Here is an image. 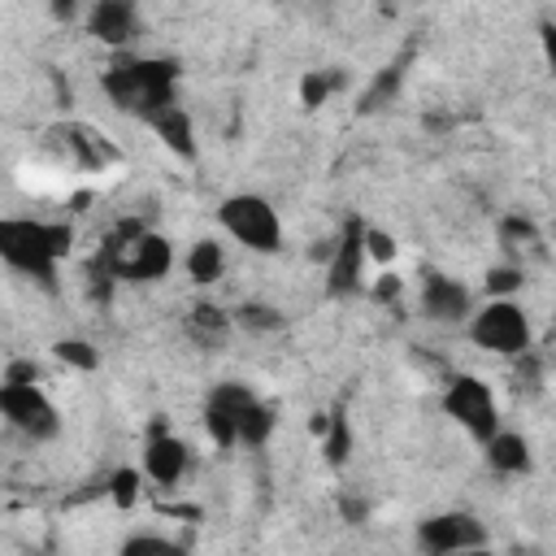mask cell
<instances>
[{
    "mask_svg": "<svg viewBox=\"0 0 556 556\" xmlns=\"http://www.w3.org/2000/svg\"><path fill=\"white\" fill-rule=\"evenodd\" d=\"M174 87H178V61L169 56H117L104 74H100V91L104 100L139 122H152L156 113L174 109Z\"/></svg>",
    "mask_w": 556,
    "mask_h": 556,
    "instance_id": "6da1fadb",
    "label": "cell"
},
{
    "mask_svg": "<svg viewBox=\"0 0 556 556\" xmlns=\"http://www.w3.org/2000/svg\"><path fill=\"white\" fill-rule=\"evenodd\" d=\"M74 248L70 222H43V217H4L0 222V256L9 269L35 278L43 291H56L61 261Z\"/></svg>",
    "mask_w": 556,
    "mask_h": 556,
    "instance_id": "7a4b0ae2",
    "label": "cell"
},
{
    "mask_svg": "<svg viewBox=\"0 0 556 556\" xmlns=\"http://www.w3.org/2000/svg\"><path fill=\"white\" fill-rule=\"evenodd\" d=\"M217 222H222V230H226L235 243H243L248 252L269 256V252L282 248V217H278V208H274L265 195H256V191H235V195H226V200L217 204Z\"/></svg>",
    "mask_w": 556,
    "mask_h": 556,
    "instance_id": "3957f363",
    "label": "cell"
},
{
    "mask_svg": "<svg viewBox=\"0 0 556 556\" xmlns=\"http://www.w3.org/2000/svg\"><path fill=\"white\" fill-rule=\"evenodd\" d=\"M469 339H473V348L495 352V356H530L534 326L517 300H486L469 317Z\"/></svg>",
    "mask_w": 556,
    "mask_h": 556,
    "instance_id": "277c9868",
    "label": "cell"
},
{
    "mask_svg": "<svg viewBox=\"0 0 556 556\" xmlns=\"http://www.w3.org/2000/svg\"><path fill=\"white\" fill-rule=\"evenodd\" d=\"M0 413L30 443H48V439L61 434V413H56V404L48 400V391L39 382L4 378V387H0Z\"/></svg>",
    "mask_w": 556,
    "mask_h": 556,
    "instance_id": "5b68a950",
    "label": "cell"
},
{
    "mask_svg": "<svg viewBox=\"0 0 556 556\" xmlns=\"http://www.w3.org/2000/svg\"><path fill=\"white\" fill-rule=\"evenodd\" d=\"M443 413L478 443H486L500 430V408H495V391L473 378V374H452L443 387Z\"/></svg>",
    "mask_w": 556,
    "mask_h": 556,
    "instance_id": "8992f818",
    "label": "cell"
},
{
    "mask_svg": "<svg viewBox=\"0 0 556 556\" xmlns=\"http://www.w3.org/2000/svg\"><path fill=\"white\" fill-rule=\"evenodd\" d=\"M417 547L426 556H465V552H482L486 547V526L465 513V508H452V513H430L421 526H417Z\"/></svg>",
    "mask_w": 556,
    "mask_h": 556,
    "instance_id": "52a82bcc",
    "label": "cell"
},
{
    "mask_svg": "<svg viewBox=\"0 0 556 556\" xmlns=\"http://www.w3.org/2000/svg\"><path fill=\"white\" fill-rule=\"evenodd\" d=\"M365 235H369V226L356 222V217L339 230V239H334V248L326 256V295L330 300H343V295H352L361 287V274H365V261H369Z\"/></svg>",
    "mask_w": 556,
    "mask_h": 556,
    "instance_id": "ba28073f",
    "label": "cell"
},
{
    "mask_svg": "<svg viewBox=\"0 0 556 556\" xmlns=\"http://www.w3.org/2000/svg\"><path fill=\"white\" fill-rule=\"evenodd\" d=\"M417 304H421V317L434 321V326H460V321L473 317V295H469V287L456 282V278H447V274H426Z\"/></svg>",
    "mask_w": 556,
    "mask_h": 556,
    "instance_id": "9c48e42d",
    "label": "cell"
},
{
    "mask_svg": "<svg viewBox=\"0 0 556 556\" xmlns=\"http://www.w3.org/2000/svg\"><path fill=\"white\" fill-rule=\"evenodd\" d=\"M256 395L243 382H217L204 400V430L217 447H239V413L252 404Z\"/></svg>",
    "mask_w": 556,
    "mask_h": 556,
    "instance_id": "30bf717a",
    "label": "cell"
},
{
    "mask_svg": "<svg viewBox=\"0 0 556 556\" xmlns=\"http://www.w3.org/2000/svg\"><path fill=\"white\" fill-rule=\"evenodd\" d=\"M139 9L126 4V0H96L87 9V35L109 43V48H126L135 35H139Z\"/></svg>",
    "mask_w": 556,
    "mask_h": 556,
    "instance_id": "8fae6325",
    "label": "cell"
},
{
    "mask_svg": "<svg viewBox=\"0 0 556 556\" xmlns=\"http://www.w3.org/2000/svg\"><path fill=\"white\" fill-rule=\"evenodd\" d=\"M187 465H191V452H187V443H182L178 434H169V430H152V434H148L143 473H148L156 486H178L182 473H187Z\"/></svg>",
    "mask_w": 556,
    "mask_h": 556,
    "instance_id": "7c38bea8",
    "label": "cell"
},
{
    "mask_svg": "<svg viewBox=\"0 0 556 556\" xmlns=\"http://www.w3.org/2000/svg\"><path fill=\"white\" fill-rule=\"evenodd\" d=\"M48 143L61 148V156H65L70 165H83V169H100V165H113V161H117V152H113L91 126H56V130L48 135Z\"/></svg>",
    "mask_w": 556,
    "mask_h": 556,
    "instance_id": "4fadbf2b",
    "label": "cell"
},
{
    "mask_svg": "<svg viewBox=\"0 0 556 556\" xmlns=\"http://www.w3.org/2000/svg\"><path fill=\"white\" fill-rule=\"evenodd\" d=\"M230 330H235V313H226V308H217V304H208V300L191 304V313H187V339H191L195 348L222 352L226 339H230Z\"/></svg>",
    "mask_w": 556,
    "mask_h": 556,
    "instance_id": "5bb4252c",
    "label": "cell"
},
{
    "mask_svg": "<svg viewBox=\"0 0 556 556\" xmlns=\"http://www.w3.org/2000/svg\"><path fill=\"white\" fill-rule=\"evenodd\" d=\"M148 126H152V135H156L174 156L195 161V152H200V143H195V122H191V113H187L182 104H174V109L156 113Z\"/></svg>",
    "mask_w": 556,
    "mask_h": 556,
    "instance_id": "9a60e30c",
    "label": "cell"
},
{
    "mask_svg": "<svg viewBox=\"0 0 556 556\" xmlns=\"http://www.w3.org/2000/svg\"><path fill=\"white\" fill-rule=\"evenodd\" d=\"M482 452H486V465H491L500 478L530 473V443H526V434H517V430H495V434L482 443Z\"/></svg>",
    "mask_w": 556,
    "mask_h": 556,
    "instance_id": "2e32d148",
    "label": "cell"
},
{
    "mask_svg": "<svg viewBox=\"0 0 556 556\" xmlns=\"http://www.w3.org/2000/svg\"><path fill=\"white\" fill-rule=\"evenodd\" d=\"M182 269L195 287H213L222 274H226V248L217 239H195L182 256Z\"/></svg>",
    "mask_w": 556,
    "mask_h": 556,
    "instance_id": "e0dca14e",
    "label": "cell"
},
{
    "mask_svg": "<svg viewBox=\"0 0 556 556\" xmlns=\"http://www.w3.org/2000/svg\"><path fill=\"white\" fill-rule=\"evenodd\" d=\"M500 248L508 252V265H521V256H530V252H539V230H534V222L530 217H521V213H508V217H500Z\"/></svg>",
    "mask_w": 556,
    "mask_h": 556,
    "instance_id": "ac0fdd59",
    "label": "cell"
},
{
    "mask_svg": "<svg viewBox=\"0 0 556 556\" xmlns=\"http://www.w3.org/2000/svg\"><path fill=\"white\" fill-rule=\"evenodd\" d=\"M274 426H278L274 404L252 400V404L239 413V447H265V443H269V434H274Z\"/></svg>",
    "mask_w": 556,
    "mask_h": 556,
    "instance_id": "d6986e66",
    "label": "cell"
},
{
    "mask_svg": "<svg viewBox=\"0 0 556 556\" xmlns=\"http://www.w3.org/2000/svg\"><path fill=\"white\" fill-rule=\"evenodd\" d=\"M235 326H243L252 334H274V330H282V313L274 304H265V300H243L235 308Z\"/></svg>",
    "mask_w": 556,
    "mask_h": 556,
    "instance_id": "ffe728a7",
    "label": "cell"
},
{
    "mask_svg": "<svg viewBox=\"0 0 556 556\" xmlns=\"http://www.w3.org/2000/svg\"><path fill=\"white\" fill-rule=\"evenodd\" d=\"M117 556H187V547L174 543V539H165V534L143 530V534H130V539L117 547Z\"/></svg>",
    "mask_w": 556,
    "mask_h": 556,
    "instance_id": "44dd1931",
    "label": "cell"
},
{
    "mask_svg": "<svg viewBox=\"0 0 556 556\" xmlns=\"http://www.w3.org/2000/svg\"><path fill=\"white\" fill-rule=\"evenodd\" d=\"M400 78H404V70H400V65L382 70V74L369 83V91L361 96V113H378V109H387V104L395 100V91H400Z\"/></svg>",
    "mask_w": 556,
    "mask_h": 556,
    "instance_id": "7402d4cb",
    "label": "cell"
},
{
    "mask_svg": "<svg viewBox=\"0 0 556 556\" xmlns=\"http://www.w3.org/2000/svg\"><path fill=\"white\" fill-rule=\"evenodd\" d=\"M526 282V269L521 265H495L491 274H486V291H491V300H513V291Z\"/></svg>",
    "mask_w": 556,
    "mask_h": 556,
    "instance_id": "603a6c76",
    "label": "cell"
},
{
    "mask_svg": "<svg viewBox=\"0 0 556 556\" xmlns=\"http://www.w3.org/2000/svg\"><path fill=\"white\" fill-rule=\"evenodd\" d=\"M348 447H352V430L343 417H330V434H326V460L330 465H343L348 460Z\"/></svg>",
    "mask_w": 556,
    "mask_h": 556,
    "instance_id": "cb8c5ba5",
    "label": "cell"
},
{
    "mask_svg": "<svg viewBox=\"0 0 556 556\" xmlns=\"http://www.w3.org/2000/svg\"><path fill=\"white\" fill-rule=\"evenodd\" d=\"M56 356L65 361V365H78V369H96V348L91 343H83V339H61L56 343Z\"/></svg>",
    "mask_w": 556,
    "mask_h": 556,
    "instance_id": "d4e9b609",
    "label": "cell"
},
{
    "mask_svg": "<svg viewBox=\"0 0 556 556\" xmlns=\"http://www.w3.org/2000/svg\"><path fill=\"white\" fill-rule=\"evenodd\" d=\"M365 248H369V261H391L395 256V239L387 230H369L365 235Z\"/></svg>",
    "mask_w": 556,
    "mask_h": 556,
    "instance_id": "484cf974",
    "label": "cell"
},
{
    "mask_svg": "<svg viewBox=\"0 0 556 556\" xmlns=\"http://www.w3.org/2000/svg\"><path fill=\"white\" fill-rule=\"evenodd\" d=\"M326 91H330V78H321V74H308L304 78V87H300V96H304V104L313 109V104H321L326 100Z\"/></svg>",
    "mask_w": 556,
    "mask_h": 556,
    "instance_id": "4316f807",
    "label": "cell"
},
{
    "mask_svg": "<svg viewBox=\"0 0 556 556\" xmlns=\"http://www.w3.org/2000/svg\"><path fill=\"white\" fill-rule=\"evenodd\" d=\"M135 482H139V473H130V469H126V473H117V491H113V495H117V504H130V500H135Z\"/></svg>",
    "mask_w": 556,
    "mask_h": 556,
    "instance_id": "83f0119b",
    "label": "cell"
},
{
    "mask_svg": "<svg viewBox=\"0 0 556 556\" xmlns=\"http://www.w3.org/2000/svg\"><path fill=\"white\" fill-rule=\"evenodd\" d=\"M543 52H547V65L556 70V26H543Z\"/></svg>",
    "mask_w": 556,
    "mask_h": 556,
    "instance_id": "f1b7e54d",
    "label": "cell"
},
{
    "mask_svg": "<svg viewBox=\"0 0 556 556\" xmlns=\"http://www.w3.org/2000/svg\"><path fill=\"white\" fill-rule=\"evenodd\" d=\"M52 13H56L61 22H74V17H78V4H74V0H70V4H52Z\"/></svg>",
    "mask_w": 556,
    "mask_h": 556,
    "instance_id": "f546056e",
    "label": "cell"
},
{
    "mask_svg": "<svg viewBox=\"0 0 556 556\" xmlns=\"http://www.w3.org/2000/svg\"><path fill=\"white\" fill-rule=\"evenodd\" d=\"M552 239H556V226H552Z\"/></svg>",
    "mask_w": 556,
    "mask_h": 556,
    "instance_id": "4dcf8cb0",
    "label": "cell"
}]
</instances>
